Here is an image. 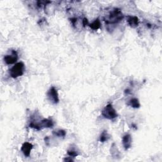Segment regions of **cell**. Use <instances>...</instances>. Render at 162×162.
Here are the masks:
<instances>
[{"label": "cell", "instance_id": "2", "mask_svg": "<svg viewBox=\"0 0 162 162\" xmlns=\"http://www.w3.org/2000/svg\"><path fill=\"white\" fill-rule=\"evenodd\" d=\"M24 64L22 62H18L11 69L10 71V76L12 78H17L22 76L24 73Z\"/></svg>", "mask_w": 162, "mask_h": 162}, {"label": "cell", "instance_id": "4", "mask_svg": "<svg viewBox=\"0 0 162 162\" xmlns=\"http://www.w3.org/2000/svg\"><path fill=\"white\" fill-rule=\"evenodd\" d=\"M47 96L49 101L53 104H57L59 102L58 93L55 87H52L49 89L47 93Z\"/></svg>", "mask_w": 162, "mask_h": 162}, {"label": "cell", "instance_id": "14", "mask_svg": "<svg viewBox=\"0 0 162 162\" xmlns=\"http://www.w3.org/2000/svg\"><path fill=\"white\" fill-rule=\"evenodd\" d=\"M67 153L70 156L73 157V158L78 156V153L76 152H75V151H72V150H69L67 152Z\"/></svg>", "mask_w": 162, "mask_h": 162}, {"label": "cell", "instance_id": "7", "mask_svg": "<svg viewBox=\"0 0 162 162\" xmlns=\"http://www.w3.org/2000/svg\"><path fill=\"white\" fill-rule=\"evenodd\" d=\"M122 144L125 150L131 147L132 137L130 134H125L122 138Z\"/></svg>", "mask_w": 162, "mask_h": 162}, {"label": "cell", "instance_id": "5", "mask_svg": "<svg viewBox=\"0 0 162 162\" xmlns=\"http://www.w3.org/2000/svg\"><path fill=\"white\" fill-rule=\"evenodd\" d=\"M18 60V55L15 51H12V54L5 55L4 57L5 62L8 65L15 63Z\"/></svg>", "mask_w": 162, "mask_h": 162}, {"label": "cell", "instance_id": "6", "mask_svg": "<svg viewBox=\"0 0 162 162\" xmlns=\"http://www.w3.org/2000/svg\"><path fill=\"white\" fill-rule=\"evenodd\" d=\"M32 147H33V146H32V144H30L28 142H26V143H24L22 144V146L21 150L26 156L29 157L30 156V152L32 149Z\"/></svg>", "mask_w": 162, "mask_h": 162}, {"label": "cell", "instance_id": "3", "mask_svg": "<svg viewBox=\"0 0 162 162\" xmlns=\"http://www.w3.org/2000/svg\"><path fill=\"white\" fill-rule=\"evenodd\" d=\"M102 115L109 120H113L118 117L116 110L113 109L111 104L107 105L102 111Z\"/></svg>", "mask_w": 162, "mask_h": 162}, {"label": "cell", "instance_id": "8", "mask_svg": "<svg viewBox=\"0 0 162 162\" xmlns=\"http://www.w3.org/2000/svg\"><path fill=\"white\" fill-rule=\"evenodd\" d=\"M127 23L132 28H136L139 26V18L136 16H128Z\"/></svg>", "mask_w": 162, "mask_h": 162}, {"label": "cell", "instance_id": "15", "mask_svg": "<svg viewBox=\"0 0 162 162\" xmlns=\"http://www.w3.org/2000/svg\"><path fill=\"white\" fill-rule=\"evenodd\" d=\"M82 24L84 26H88L89 24V22H88V19L86 18H84L82 20Z\"/></svg>", "mask_w": 162, "mask_h": 162}, {"label": "cell", "instance_id": "11", "mask_svg": "<svg viewBox=\"0 0 162 162\" xmlns=\"http://www.w3.org/2000/svg\"><path fill=\"white\" fill-rule=\"evenodd\" d=\"M89 27L93 30H98L101 27V22L99 19L95 20L93 22L89 24Z\"/></svg>", "mask_w": 162, "mask_h": 162}, {"label": "cell", "instance_id": "10", "mask_svg": "<svg viewBox=\"0 0 162 162\" xmlns=\"http://www.w3.org/2000/svg\"><path fill=\"white\" fill-rule=\"evenodd\" d=\"M128 105L132 106V108H134V109H138L141 106L139 100L137 98L131 99L128 102Z\"/></svg>", "mask_w": 162, "mask_h": 162}, {"label": "cell", "instance_id": "12", "mask_svg": "<svg viewBox=\"0 0 162 162\" xmlns=\"http://www.w3.org/2000/svg\"><path fill=\"white\" fill-rule=\"evenodd\" d=\"M109 138H110V136H109V134L107 133L106 131H103V132H102V134H101V136H100V142H101V143H104V142H105V141H107L109 139Z\"/></svg>", "mask_w": 162, "mask_h": 162}, {"label": "cell", "instance_id": "13", "mask_svg": "<svg viewBox=\"0 0 162 162\" xmlns=\"http://www.w3.org/2000/svg\"><path fill=\"white\" fill-rule=\"evenodd\" d=\"M53 134L56 136H58V137H65L66 136V132L63 131V130H61V129H59V130H57V131H55L53 132Z\"/></svg>", "mask_w": 162, "mask_h": 162}, {"label": "cell", "instance_id": "9", "mask_svg": "<svg viewBox=\"0 0 162 162\" xmlns=\"http://www.w3.org/2000/svg\"><path fill=\"white\" fill-rule=\"evenodd\" d=\"M38 124L41 128H51L53 127L54 125L53 122L50 119H48V118H46V119H43Z\"/></svg>", "mask_w": 162, "mask_h": 162}, {"label": "cell", "instance_id": "1", "mask_svg": "<svg viewBox=\"0 0 162 162\" xmlns=\"http://www.w3.org/2000/svg\"><path fill=\"white\" fill-rule=\"evenodd\" d=\"M123 18L124 15L121 10L115 8L109 14L105 21L109 24H115L120 22Z\"/></svg>", "mask_w": 162, "mask_h": 162}]
</instances>
